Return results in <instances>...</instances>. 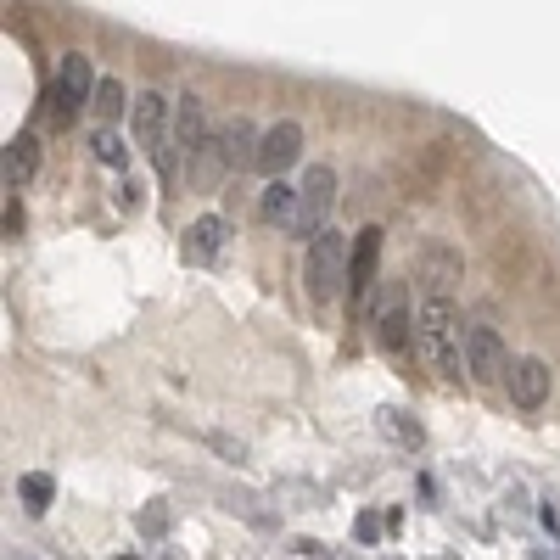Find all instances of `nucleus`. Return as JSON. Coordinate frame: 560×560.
I'll list each match as a JSON object with an SVG mask.
<instances>
[{
	"label": "nucleus",
	"instance_id": "1",
	"mask_svg": "<svg viewBox=\"0 0 560 560\" xmlns=\"http://www.w3.org/2000/svg\"><path fill=\"white\" fill-rule=\"evenodd\" d=\"M415 348L420 359L432 364L437 376H460L465 364V331H460V314L448 297H426L415 314Z\"/></svg>",
	"mask_w": 560,
	"mask_h": 560
},
{
	"label": "nucleus",
	"instance_id": "2",
	"mask_svg": "<svg viewBox=\"0 0 560 560\" xmlns=\"http://www.w3.org/2000/svg\"><path fill=\"white\" fill-rule=\"evenodd\" d=\"M348 258H353V236H342V230H325V236L308 241L303 280L314 303H331V297L348 292Z\"/></svg>",
	"mask_w": 560,
	"mask_h": 560
},
{
	"label": "nucleus",
	"instance_id": "3",
	"mask_svg": "<svg viewBox=\"0 0 560 560\" xmlns=\"http://www.w3.org/2000/svg\"><path fill=\"white\" fill-rule=\"evenodd\" d=\"M129 112H135V140L152 152L157 174L168 180V174H174V163H180V157H174V118H168V101L157 96V90H140Z\"/></svg>",
	"mask_w": 560,
	"mask_h": 560
},
{
	"label": "nucleus",
	"instance_id": "4",
	"mask_svg": "<svg viewBox=\"0 0 560 560\" xmlns=\"http://www.w3.org/2000/svg\"><path fill=\"white\" fill-rule=\"evenodd\" d=\"M96 68H90V56H79V51H68L62 56V68H56V84H51V124H73L79 118V107L84 101H96Z\"/></svg>",
	"mask_w": 560,
	"mask_h": 560
},
{
	"label": "nucleus",
	"instance_id": "5",
	"mask_svg": "<svg viewBox=\"0 0 560 560\" xmlns=\"http://www.w3.org/2000/svg\"><path fill=\"white\" fill-rule=\"evenodd\" d=\"M297 196H303V202H297V224H292V236H325V230H331V208H336V174L325 163H314L303 174V185H297Z\"/></svg>",
	"mask_w": 560,
	"mask_h": 560
},
{
	"label": "nucleus",
	"instance_id": "6",
	"mask_svg": "<svg viewBox=\"0 0 560 560\" xmlns=\"http://www.w3.org/2000/svg\"><path fill=\"white\" fill-rule=\"evenodd\" d=\"M370 331H376L381 353H404L409 336H415V320H409V303H404V286L387 280L376 297V314H370Z\"/></svg>",
	"mask_w": 560,
	"mask_h": 560
},
{
	"label": "nucleus",
	"instance_id": "7",
	"mask_svg": "<svg viewBox=\"0 0 560 560\" xmlns=\"http://www.w3.org/2000/svg\"><path fill=\"white\" fill-rule=\"evenodd\" d=\"M510 364H516V359L504 353V342H499L493 325H471V331H465V370H471V381L493 387V381L510 376Z\"/></svg>",
	"mask_w": 560,
	"mask_h": 560
},
{
	"label": "nucleus",
	"instance_id": "8",
	"mask_svg": "<svg viewBox=\"0 0 560 560\" xmlns=\"http://www.w3.org/2000/svg\"><path fill=\"white\" fill-rule=\"evenodd\" d=\"M297 157H303V124L280 118L275 129H264V140H258V168H264L269 180H280Z\"/></svg>",
	"mask_w": 560,
	"mask_h": 560
},
{
	"label": "nucleus",
	"instance_id": "9",
	"mask_svg": "<svg viewBox=\"0 0 560 560\" xmlns=\"http://www.w3.org/2000/svg\"><path fill=\"white\" fill-rule=\"evenodd\" d=\"M376 269H381V230H376V224H364V230H353V258H348V297H353V303L370 297Z\"/></svg>",
	"mask_w": 560,
	"mask_h": 560
},
{
	"label": "nucleus",
	"instance_id": "10",
	"mask_svg": "<svg viewBox=\"0 0 560 560\" xmlns=\"http://www.w3.org/2000/svg\"><path fill=\"white\" fill-rule=\"evenodd\" d=\"M504 387H510L516 409H544V404H549V387H555V376H549L544 359H516V364H510V376H504Z\"/></svg>",
	"mask_w": 560,
	"mask_h": 560
},
{
	"label": "nucleus",
	"instance_id": "11",
	"mask_svg": "<svg viewBox=\"0 0 560 560\" xmlns=\"http://www.w3.org/2000/svg\"><path fill=\"white\" fill-rule=\"evenodd\" d=\"M224 236H230V219H224V213H202V219H191V230H185L180 258L185 264H213L219 247H224Z\"/></svg>",
	"mask_w": 560,
	"mask_h": 560
},
{
	"label": "nucleus",
	"instance_id": "12",
	"mask_svg": "<svg viewBox=\"0 0 560 560\" xmlns=\"http://www.w3.org/2000/svg\"><path fill=\"white\" fill-rule=\"evenodd\" d=\"M202 140H208V107H202V96L185 90V96L174 101V157H191Z\"/></svg>",
	"mask_w": 560,
	"mask_h": 560
},
{
	"label": "nucleus",
	"instance_id": "13",
	"mask_svg": "<svg viewBox=\"0 0 560 560\" xmlns=\"http://www.w3.org/2000/svg\"><path fill=\"white\" fill-rule=\"evenodd\" d=\"M185 168H191V185H196V191H213V185L230 174V157H224V135H208V140H202V146L185 157Z\"/></svg>",
	"mask_w": 560,
	"mask_h": 560
},
{
	"label": "nucleus",
	"instance_id": "14",
	"mask_svg": "<svg viewBox=\"0 0 560 560\" xmlns=\"http://www.w3.org/2000/svg\"><path fill=\"white\" fill-rule=\"evenodd\" d=\"M6 191H23L28 180H34V174H40V140L34 135H12L6 140Z\"/></svg>",
	"mask_w": 560,
	"mask_h": 560
},
{
	"label": "nucleus",
	"instance_id": "15",
	"mask_svg": "<svg viewBox=\"0 0 560 560\" xmlns=\"http://www.w3.org/2000/svg\"><path fill=\"white\" fill-rule=\"evenodd\" d=\"M219 135H224V157H230V168H236V174H241V168H258V140H264V135H258L247 118L224 124Z\"/></svg>",
	"mask_w": 560,
	"mask_h": 560
},
{
	"label": "nucleus",
	"instance_id": "16",
	"mask_svg": "<svg viewBox=\"0 0 560 560\" xmlns=\"http://www.w3.org/2000/svg\"><path fill=\"white\" fill-rule=\"evenodd\" d=\"M297 202H303L297 185H286V180H269L264 185V219L269 224H286V230H292V224H297Z\"/></svg>",
	"mask_w": 560,
	"mask_h": 560
},
{
	"label": "nucleus",
	"instance_id": "17",
	"mask_svg": "<svg viewBox=\"0 0 560 560\" xmlns=\"http://www.w3.org/2000/svg\"><path fill=\"white\" fill-rule=\"evenodd\" d=\"M17 499H23L28 516H45V510L56 504V482H51L45 471H28L23 482H17Z\"/></svg>",
	"mask_w": 560,
	"mask_h": 560
},
{
	"label": "nucleus",
	"instance_id": "18",
	"mask_svg": "<svg viewBox=\"0 0 560 560\" xmlns=\"http://www.w3.org/2000/svg\"><path fill=\"white\" fill-rule=\"evenodd\" d=\"M90 107H96V112H101V124H112V118H118V112H124V107H129V96H124V84H118V79H101V84H96V101H90Z\"/></svg>",
	"mask_w": 560,
	"mask_h": 560
},
{
	"label": "nucleus",
	"instance_id": "19",
	"mask_svg": "<svg viewBox=\"0 0 560 560\" xmlns=\"http://www.w3.org/2000/svg\"><path fill=\"white\" fill-rule=\"evenodd\" d=\"M90 146H96V157H101V163H107V168H124V163H129L124 140L112 135V129H96V135H90Z\"/></svg>",
	"mask_w": 560,
	"mask_h": 560
},
{
	"label": "nucleus",
	"instance_id": "20",
	"mask_svg": "<svg viewBox=\"0 0 560 560\" xmlns=\"http://www.w3.org/2000/svg\"><path fill=\"white\" fill-rule=\"evenodd\" d=\"M387 426H392V432H398V437H404L409 448H420V443H426V432H420V426H409V420L398 415V409H387Z\"/></svg>",
	"mask_w": 560,
	"mask_h": 560
},
{
	"label": "nucleus",
	"instance_id": "21",
	"mask_svg": "<svg viewBox=\"0 0 560 560\" xmlns=\"http://www.w3.org/2000/svg\"><path fill=\"white\" fill-rule=\"evenodd\" d=\"M353 538H359V544H376V538H381V521L370 516V510H364V516L353 521Z\"/></svg>",
	"mask_w": 560,
	"mask_h": 560
},
{
	"label": "nucleus",
	"instance_id": "22",
	"mask_svg": "<svg viewBox=\"0 0 560 560\" xmlns=\"http://www.w3.org/2000/svg\"><path fill=\"white\" fill-rule=\"evenodd\" d=\"M168 527V510H140V532H163Z\"/></svg>",
	"mask_w": 560,
	"mask_h": 560
},
{
	"label": "nucleus",
	"instance_id": "23",
	"mask_svg": "<svg viewBox=\"0 0 560 560\" xmlns=\"http://www.w3.org/2000/svg\"><path fill=\"white\" fill-rule=\"evenodd\" d=\"M17 230H23V208H17V202H6V236H17Z\"/></svg>",
	"mask_w": 560,
	"mask_h": 560
},
{
	"label": "nucleus",
	"instance_id": "24",
	"mask_svg": "<svg viewBox=\"0 0 560 560\" xmlns=\"http://www.w3.org/2000/svg\"><path fill=\"white\" fill-rule=\"evenodd\" d=\"M538 560H560V549H538Z\"/></svg>",
	"mask_w": 560,
	"mask_h": 560
},
{
	"label": "nucleus",
	"instance_id": "25",
	"mask_svg": "<svg viewBox=\"0 0 560 560\" xmlns=\"http://www.w3.org/2000/svg\"><path fill=\"white\" fill-rule=\"evenodd\" d=\"M124 560H140V555H124Z\"/></svg>",
	"mask_w": 560,
	"mask_h": 560
},
{
	"label": "nucleus",
	"instance_id": "26",
	"mask_svg": "<svg viewBox=\"0 0 560 560\" xmlns=\"http://www.w3.org/2000/svg\"><path fill=\"white\" fill-rule=\"evenodd\" d=\"M392 560H398V555H392Z\"/></svg>",
	"mask_w": 560,
	"mask_h": 560
}]
</instances>
